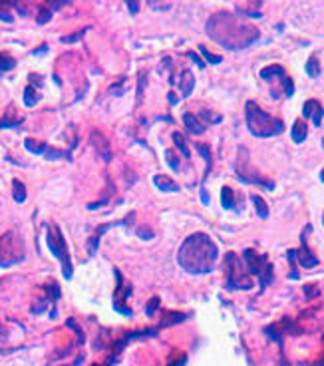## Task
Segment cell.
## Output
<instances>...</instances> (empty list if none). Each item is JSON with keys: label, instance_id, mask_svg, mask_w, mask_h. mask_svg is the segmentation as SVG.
<instances>
[{"label": "cell", "instance_id": "6da1fadb", "mask_svg": "<svg viewBox=\"0 0 324 366\" xmlns=\"http://www.w3.org/2000/svg\"><path fill=\"white\" fill-rule=\"evenodd\" d=\"M207 34L217 44L229 50H243L249 48L259 40V30L255 26L243 24L233 14H215L207 22Z\"/></svg>", "mask_w": 324, "mask_h": 366}, {"label": "cell", "instance_id": "7a4b0ae2", "mask_svg": "<svg viewBox=\"0 0 324 366\" xmlns=\"http://www.w3.org/2000/svg\"><path fill=\"white\" fill-rule=\"evenodd\" d=\"M217 257H219V249L211 241V237L205 233H195L183 241V245L179 247L177 261L187 273L205 275L215 269Z\"/></svg>", "mask_w": 324, "mask_h": 366}, {"label": "cell", "instance_id": "3957f363", "mask_svg": "<svg viewBox=\"0 0 324 366\" xmlns=\"http://www.w3.org/2000/svg\"><path fill=\"white\" fill-rule=\"evenodd\" d=\"M245 119H247V128L255 138H272L282 134L284 124L282 119L263 111L255 102H247L245 105Z\"/></svg>", "mask_w": 324, "mask_h": 366}, {"label": "cell", "instance_id": "277c9868", "mask_svg": "<svg viewBox=\"0 0 324 366\" xmlns=\"http://www.w3.org/2000/svg\"><path fill=\"white\" fill-rule=\"evenodd\" d=\"M46 243H48L50 253H52L54 257H58V259H60L62 269H64V277H66V279H72V263H70L68 247H66L64 235H62V231H60V227H58V225H50V227H48Z\"/></svg>", "mask_w": 324, "mask_h": 366}, {"label": "cell", "instance_id": "5b68a950", "mask_svg": "<svg viewBox=\"0 0 324 366\" xmlns=\"http://www.w3.org/2000/svg\"><path fill=\"white\" fill-rule=\"evenodd\" d=\"M227 265L229 267H233L231 271H229V281H227V289H251L253 287V281L247 277V273L243 271V265H241V261L237 259V255L235 253H227Z\"/></svg>", "mask_w": 324, "mask_h": 366}, {"label": "cell", "instance_id": "8992f818", "mask_svg": "<svg viewBox=\"0 0 324 366\" xmlns=\"http://www.w3.org/2000/svg\"><path fill=\"white\" fill-rule=\"evenodd\" d=\"M16 245H18V249H24L22 247V241L18 237H14V233H8V235H4L2 239H0V265L4 263V257L6 255H10V265L22 261L24 253L18 251V257H16Z\"/></svg>", "mask_w": 324, "mask_h": 366}, {"label": "cell", "instance_id": "52a82bcc", "mask_svg": "<svg viewBox=\"0 0 324 366\" xmlns=\"http://www.w3.org/2000/svg\"><path fill=\"white\" fill-rule=\"evenodd\" d=\"M308 231H312L310 225H306L304 231H302V235H300V249L292 251L294 259H296L304 269H310V267H316V265H318V259L310 253V249H308V245H306V233H308Z\"/></svg>", "mask_w": 324, "mask_h": 366}, {"label": "cell", "instance_id": "ba28073f", "mask_svg": "<svg viewBox=\"0 0 324 366\" xmlns=\"http://www.w3.org/2000/svg\"><path fill=\"white\" fill-rule=\"evenodd\" d=\"M243 259H245L247 269L251 271V275H261V273H263V265L269 263V259H267L265 255H259V253H255L253 249H245Z\"/></svg>", "mask_w": 324, "mask_h": 366}, {"label": "cell", "instance_id": "9c48e42d", "mask_svg": "<svg viewBox=\"0 0 324 366\" xmlns=\"http://www.w3.org/2000/svg\"><path fill=\"white\" fill-rule=\"evenodd\" d=\"M302 115H304V117H312L314 128H320V124H322V115H324V107L320 105V102H318V100H308V102H304Z\"/></svg>", "mask_w": 324, "mask_h": 366}, {"label": "cell", "instance_id": "30bf717a", "mask_svg": "<svg viewBox=\"0 0 324 366\" xmlns=\"http://www.w3.org/2000/svg\"><path fill=\"white\" fill-rule=\"evenodd\" d=\"M133 217H135V215L131 213V215H129L127 219H123V223H108V225H102V227H100V229H98V231L94 233V237H92V239L88 241V255L92 257V255H94L96 251H98V245H100V237H102V235H104V233H106V231H108L109 227H113V225H127V221H131Z\"/></svg>", "mask_w": 324, "mask_h": 366}, {"label": "cell", "instance_id": "8fae6325", "mask_svg": "<svg viewBox=\"0 0 324 366\" xmlns=\"http://www.w3.org/2000/svg\"><path fill=\"white\" fill-rule=\"evenodd\" d=\"M92 142H94V148L98 150V154L104 157V161H109V159H111V152H109L108 140H106L100 132H94V134H92Z\"/></svg>", "mask_w": 324, "mask_h": 366}, {"label": "cell", "instance_id": "7c38bea8", "mask_svg": "<svg viewBox=\"0 0 324 366\" xmlns=\"http://www.w3.org/2000/svg\"><path fill=\"white\" fill-rule=\"evenodd\" d=\"M193 88H195V76H193V72L191 70H183L181 72V80H179V90H181L183 98L191 96Z\"/></svg>", "mask_w": 324, "mask_h": 366}, {"label": "cell", "instance_id": "4fadbf2b", "mask_svg": "<svg viewBox=\"0 0 324 366\" xmlns=\"http://www.w3.org/2000/svg\"><path fill=\"white\" fill-rule=\"evenodd\" d=\"M183 124H185V128L191 132V134H203L205 132V126L199 121V117L197 115H193V113H183Z\"/></svg>", "mask_w": 324, "mask_h": 366}, {"label": "cell", "instance_id": "5bb4252c", "mask_svg": "<svg viewBox=\"0 0 324 366\" xmlns=\"http://www.w3.org/2000/svg\"><path fill=\"white\" fill-rule=\"evenodd\" d=\"M153 183L159 187V191H171V193L179 191V185L173 179H169L167 175H155L153 177Z\"/></svg>", "mask_w": 324, "mask_h": 366}, {"label": "cell", "instance_id": "9a60e30c", "mask_svg": "<svg viewBox=\"0 0 324 366\" xmlns=\"http://www.w3.org/2000/svg\"><path fill=\"white\" fill-rule=\"evenodd\" d=\"M306 134H308L306 124L302 119H296L292 124V140H294V144H302L306 140Z\"/></svg>", "mask_w": 324, "mask_h": 366}, {"label": "cell", "instance_id": "2e32d148", "mask_svg": "<svg viewBox=\"0 0 324 366\" xmlns=\"http://www.w3.org/2000/svg\"><path fill=\"white\" fill-rule=\"evenodd\" d=\"M272 76H284L282 66L272 64V66H267V68L261 70V78H263V80H269V78H272Z\"/></svg>", "mask_w": 324, "mask_h": 366}, {"label": "cell", "instance_id": "e0dca14e", "mask_svg": "<svg viewBox=\"0 0 324 366\" xmlns=\"http://www.w3.org/2000/svg\"><path fill=\"white\" fill-rule=\"evenodd\" d=\"M221 201L225 209H233L235 207V197H233V189L231 187H223L221 189Z\"/></svg>", "mask_w": 324, "mask_h": 366}, {"label": "cell", "instance_id": "ac0fdd59", "mask_svg": "<svg viewBox=\"0 0 324 366\" xmlns=\"http://www.w3.org/2000/svg\"><path fill=\"white\" fill-rule=\"evenodd\" d=\"M251 199H253V203H255L257 215H259L261 219H267V217H269V207H267V203H265V201H263L259 195H253Z\"/></svg>", "mask_w": 324, "mask_h": 366}, {"label": "cell", "instance_id": "d6986e66", "mask_svg": "<svg viewBox=\"0 0 324 366\" xmlns=\"http://www.w3.org/2000/svg\"><path fill=\"white\" fill-rule=\"evenodd\" d=\"M173 142H175V146H177V150H181V154L189 159V156H191V152H189V148H187V142H185V138L179 134V132H175L173 134Z\"/></svg>", "mask_w": 324, "mask_h": 366}, {"label": "cell", "instance_id": "ffe728a7", "mask_svg": "<svg viewBox=\"0 0 324 366\" xmlns=\"http://www.w3.org/2000/svg\"><path fill=\"white\" fill-rule=\"evenodd\" d=\"M197 152L205 157V161H207V171H205V175L211 171V163H213V157H211V148L207 146V144H197Z\"/></svg>", "mask_w": 324, "mask_h": 366}, {"label": "cell", "instance_id": "44dd1931", "mask_svg": "<svg viewBox=\"0 0 324 366\" xmlns=\"http://www.w3.org/2000/svg\"><path fill=\"white\" fill-rule=\"evenodd\" d=\"M306 74H308L310 78H318L320 68H318V62H316V56H310V60L306 62Z\"/></svg>", "mask_w": 324, "mask_h": 366}, {"label": "cell", "instance_id": "7402d4cb", "mask_svg": "<svg viewBox=\"0 0 324 366\" xmlns=\"http://www.w3.org/2000/svg\"><path fill=\"white\" fill-rule=\"evenodd\" d=\"M26 150H28V152H32V154H46V152H48V144H42V146H38L36 142H32V140H26Z\"/></svg>", "mask_w": 324, "mask_h": 366}, {"label": "cell", "instance_id": "603a6c76", "mask_svg": "<svg viewBox=\"0 0 324 366\" xmlns=\"http://www.w3.org/2000/svg\"><path fill=\"white\" fill-rule=\"evenodd\" d=\"M270 281H272V265H270V263H267L265 271L261 273V287H269V285H270Z\"/></svg>", "mask_w": 324, "mask_h": 366}, {"label": "cell", "instance_id": "cb8c5ba5", "mask_svg": "<svg viewBox=\"0 0 324 366\" xmlns=\"http://www.w3.org/2000/svg\"><path fill=\"white\" fill-rule=\"evenodd\" d=\"M12 187H14V199H16L18 203H22V201L26 199V191H24L22 181H14V183H12Z\"/></svg>", "mask_w": 324, "mask_h": 366}, {"label": "cell", "instance_id": "d4e9b609", "mask_svg": "<svg viewBox=\"0 0 324 366\" xmlns=\"http://www.w3.org/2000/svg\"><path fill=\"white\" fill-rule=\"evenodd\" d=\"M14 64H16V62H14V58H10V56H8V54H4V52L0 54V70H12V68H14Z\"/></svg>", "mask_w": 324, "mask_h": 366}, {"label": "cell", "instance_id": "484cf974", "mask_svg": "<svg viewBox=\"0 0 324 366\" xmlns=\"http://www.w3.org/2000/svg\"><path fill=\"white\" fill-rule=\"evenodd\" d=\"M199 52H201V54L207 58V62H209V64H219V62L223 60L221 56H215V54H211V52H209L205 46H199Z\"/></svg>", "mask_w": 324, "mask_h": 366}, {"label": "cell", "instance_id": "4316f807", "mask_svg": "<svg viewBox=\"0 0 324 366\" xmlns=\"http://www.w3.org/2000/svg\"><path fill=\"white\" fill-rule=\"evenodd\" d=\"M38 102V96H36V92L32 90V88H26V98H24V104L30 107V105H34Z\"/></svg>", "mask_w": 324, "mask_h": 366}, {"label": "cell", "instance_id": "83f0119b", "mask_svg": "<svg viewBox=\"0 0 324 366\" xmlns=\"http://www.w3.org/2000/svg\"><path fill=\"white\" fill-rule=\"evenodd\" d=\"M165 157H167V163H169L173 169H179V159H177V156L173 154V150H167V152H165Z\"/></svg>", "mask_w": 324, "mask_h": 366}, {"label": "cell", "instance_id": "f1b7e54d", "mask_svg": "<svg viewBox=\"0 0 324 366\" xmlns=\"http://www.w3.org/2000/svg\"><path fill=\"white\" fill-rule=\"evenodd\" d=\"M282 84H284V92H286V96L290 98V96H294V84H292V80L290 78H282Z\"/></svg>", "mask_w": 324, "mask_h": 366}, {"label": "cell", "instance_id": "f546056e", "mask_svg": "<svg viewBox=\"0 0 324 366\" xmlns=\"http://www.w3.org/2000/svg\"><path fill=\"white\" fill-rule=\"evenodd\" d=\"M157 307H159V299L155 297V299H151V301H149V305H147V311H145V313H147V316H153V313H155V309H157Z\"/></svg>", "mask_w": 324, "mask_h": 366}, {"label": "cell", "instance_id": "4dcf8cb0", "mask_svg": "<svg viewBox=\"0 0 324 366\" xmlns=\"http://www.w3.org/2000/svg\"><path fill=\"white\" fill-rule=\"evenodd\" d=\"M82 36H84V32H76V34H72V36H62L60 42H66V44H68V42H76V40H80Z\"/></svg>", "mask_w": 324, "mask_h": 366}, {"label": "cell", "instance_id": "1f68e13d", "mask_svg": "<svg viewBox=\"0 0 324 366\" xmlns=\"http://www.w3.org/2000/svg\"><path fill=\"white\" fill-rule=\"evenodd\" d=\"M201 115H203L207 121H211V124H215V121H221V115H213V113H209V111H201Z\"/></svg>", "mask_w": 324, "mask_h": 366}, {"label": "cell", "instance_id": "d6a6232c", "mask_svg": "<svg viewBox=\"0 0 324 366\" xmlns=\"http://www.w3.org/2000/svg\"><path fill=\"white\" fill-rule=\"evenodd\" d=\"M46 20H50V10H48V12H46V10H42V12H40V18H38V22H40V24H44Z\"/></svg>", "mask_w": 324, "mask_h": 366}, {"label": "cell", "instance_id": "836d02e7", "mask_svg": "<svg viewBox=\"0 0 324 366\" xmlns=\"http://www.w3.org/2000/svg\"><path fill=\"white\" fill-rule=\"evenodd\" d=\"M137 235H141V237H147V239H151V237H153V233H151L149 229H143V227H141V229H137Z\"/></svg>", "mask_w": 324, "mask_h": 366}, {"label": "cell", "instance_id": "e575fe53", "mask_svg": "<svg viewBox=\"0 0 324 366\" xmlns=\"http://www.w3.org/2000/svg\"><path fill=\"white\" fill-rule=\"evenodd\" d=\"M304 293H306V297H308V299L318 295V291H316V289H310V285H306V287H304Z\"/></svg>", "mask_w": 324, "mask_h": 366}, {"label": "cell", "instance_id": "d590c367", "mask_svg": "<svg viewBox=\"0 0 324 366\" xmlns=\"http://www.w3.org/2000/svg\"><path fill=\"white\" fill-rule=\"evenodd\" d=\"M189 58H193V60H195V62H197V64H199L201 68L205 66V64H203V60H199V56H197V54H193V52H189Z\"/></svg>", "mask_w": 324, "mask_h": 366}, {"label": "cell", "instance_id": "8d00e7d4", "mask_svg": "<svg viewBox=\"0 0 324 366\" xmlns=\"http://www.w3.org/2000/svg\"><path fill=\"white\" fill-rule=\"evenodd\" d=\"M127 6H129V10H131V14L137 12V4H135V2H127Z\"/></svg>", "mask_w": 324, "mask_h": 366}, {"label": "cell", "instance_id": "74e56055", "mask_svg": "<svg viewBox=\"0 0 324 366\" xmlns=\"http://www.w3.org/2000/svg\"><path fill=\"white\" fill-rule=\"evenodd\" d=\"M169 102H171V104H177V98H175V94H169Z\"/></svg>", "mask_w": 324, "mask_h": 366}, {"label": "cell", "instance_id": "f35d334b", "mask_svg": "<svg viewBox=\"0 0 324 366\" xmlns=\"http://www.w3.org/2000/svg\"><path fill=\"white\" fill-rule=\"evenodd\" d=\"M320 179H322V181H324V169H322V171H320Z\"/></svg>", "mask_w": 324, "mask_h": 366}, {"label": "cell", "instance_id": "ab89813d", "mask_svg": "<svg viewBox=\"0 0 324 366\" xmlns=\"http://www.w3.org/2000/svg\"><path fill=\"white\" fill-rule=\"evenodd\" d=\"M322 225H324V215H322Z\"/></svg>", "mask_w": 324, "mask_h": 366}, {"label": "cell", "instance_id": "60d3db41", "mask_svg": "<svg viewBox=\"0 0 324 366\" xmlns=\"http://www.w3.org/2000/svg\"><path fill=\"white\" fill-rule=\"evenodd\" d=\"M94 366H98V364H94Z\"/></svg>", "mask_w": 324, "mask_h": 366}]
</instances>
